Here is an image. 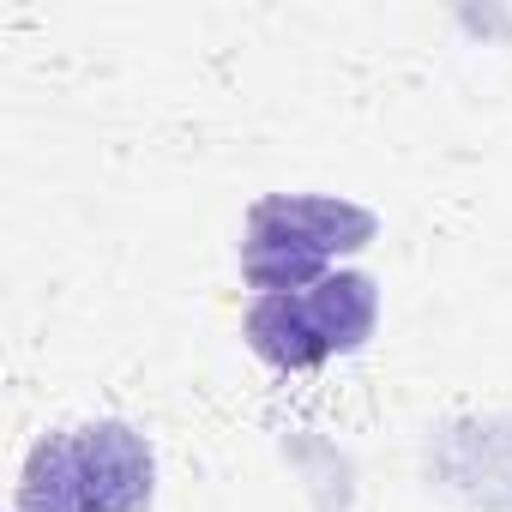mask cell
I'll return each instance as SVG.
<instances>
[{
    "label": "cell",
    "mask_w": 512,
    "mask_h": 512,
    "mask_svg": "<svg viewBox=\"0 0 512 512\" xmlns=\"http://www.w3.org/2000/svg\"><path fill=\"white\" fill-rule=\"evenodd\" d=\"M19 512H85L79 464H73V428L67 434H43L31 446L25 482H19Z\"/></svg>",
    "instance_id": "cell-4"
},
{
    "label": "cell",
    "mask_w": 512,
    "mask_h": 512,
    "mask_svg": "<svg viewBox=\"0 0 512 512\" xmlns=\"http://www.w3.org/2000/svg\"><path fill=\"white\" fill-rule=\"evenodd\" d=\"M374 241V217L350 199L326 193H272L247 211L241 272L260 296H296L326 278L332 253Z\"/></svg>",
    "instance_id": "cell-1"
},
{
    "label": "cell",
    "mask_w": 512,
    "mask_h": 512,
    "mask_svg": "<svg viewBox=\"0 0 512 512\" xmlns=\"http://www.w3.org/2000/svg\"><path fill=\"white\" fill-rule=\"evenodd\" d=\"M380 290L368 272H326L314 290L260 296L247 308V344L278 368H320L374 332Z\"/></svg>",
    "instance_id": "cell-2"
},
{
    "label": "cell",
    "mask_w": 512,
    "mask_h": 512,
    "mask_svg": "<svg viewBox=\"0 0 512 512\" xmlns=\"http://www.w3.org/2000/svg\"><path fill=\"white\" fill-rule=\"evenodd\" d=\"M73 464L85 512H145L157 488V458L139 428L127 422H85L73 428Z\"/></svg>",
    "instance_id": "cell-3"
}]
</instances>
